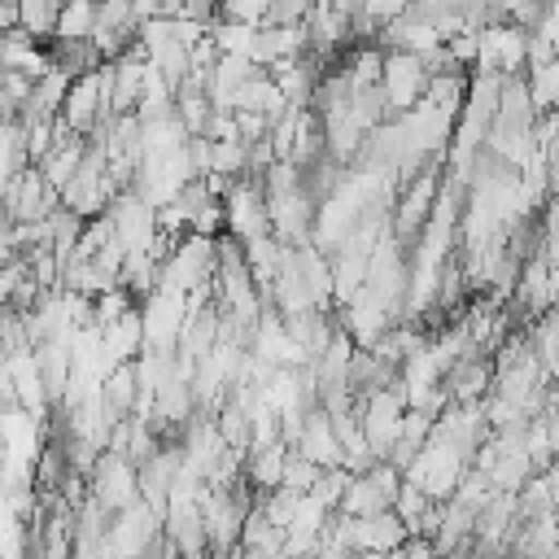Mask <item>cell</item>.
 <instances>
[{
    "instance_id": "cell-1",
    "label": "cell",
    "mask_w": 559,
    "mask_h": 559,
    "mask_svg": "<svg viewBox=\"0 0 559 559\" xmlns=\"http://www.w3.org/2000/svg\"><path fill=\"white\" fill-rule=\"evenodd\" d=\"M384 92L393 105V118L411 114L428 96V70L415 52H384Z\"/></svg>"
},
{
    "instance_id": "cell-2",
    "label": "cell",
    "mask_w": 559,
    "mask_h": 559,
    "mask_svg": "<svg viewBox=\"0 0 559 559\" xmlns=\"http://www.w3.org/2000/svg\"><path fill=\"white\" fill-rule=\"evenodd\" d=\"M83 162H87V135H74V131H66L61 140H57V148L39 162V170H44V179L61 192L79 170H83Z\"/></svg>"
},
{
    "instance_id": "cell-3",
    "label": "cell",
    "mask_w": 559,
    "mask_h": 559,
    "mask_svg": "<svg viewBox=\"0 0 559 559\" xmlns=\"http://www.w3.org/2000/svg\"><path fill=\"white\" fill-rule=\"evenodd\" d=\"M96 35V0H70L57 17V39H92Z\"/></svg>"
},
{
    "instance_id": "cell-4",
    "label": "cell",
    "mask_w": 559,
    "mask_h": 559,
    "mask_svg": "<svg viewBox=\"0 0 559 559\" xmlns=\"http://www.w3.org/2000/svg\"><path fill=\"white\" fill-rule=\"evenodd\" d=\"M17 9H22V26L39 44H48L57 35V17H61V4L57 0H17Z\"/></svg>"
},
{
    "instance_id": "cell-5",
    "label": "cell",
    "mask_w": 559,
    "mask_h": 559,
    "mask_svg": "<svg viewBox=\"0 0 559 559\" xmlns=\"http://www.w3.org/2000/svg\"><path fill=\"white\" fill-rule=\"evenodd\" d=\"M528 92H533V105L537 114H555L559 109V57L528 70Z\"/></svg>"
},
{
    "instance_id": "cell-6",
    "label": "cell",
    "mask_w": 559,
    "mask_h": 559,
    "mask_svg": "<svg viewBox=\"0 0 559 559\" xmlns=\"http://www.w3.org/2000/svg\"><path fill=\"white\" fill-rule=\"evenodd\" d=\"M393 511H397V520H402L411 533H419V528H424V520L432 515L428 489H419L415 480H406V485H402V493H397V502H393Z\"/></svg>"
},
{
    "instance_id": "cell-7",
    "label": "cell",
    "mask_w": 559,
    "mask_h": 559,
    "mask_svg": "<svg viewBox=\"0 0 559 559\" xmlns=\"http://www.w3.org/2000/svg\"><path fill=\"white\" fill-rule=\"evenodd\" d=\"M210 35H214V44H218L223 52H249V48H253L258 26H245V22H227V17H218V22L210 26Z\"/></svg>"
},
{
    "instance_id": "cell-8",
    "label": "cell",
    "mask_w": 559,
    "mask_h": 559,
    "mask_svg": "<svg viewBox=\"0 0 559 559\" xmlns=\"http://www.w3.org/2000/svg\"><path fill=\"white\" fill-rule=\"evenodd\" d=\"M266 13H271V0H223L218 17L245 22V26H266Z\"/></svg>"
},
{
    "instance_id": "cell-9",
    "label": "cell",
    "mask_w": 559,
    "mask_h": 559,
    "mask_svg": "<svg viewBox=\"0 0 559 559\" xmlns=\"http://www.w3.org/2000/svg\"><path fill=\"white\" fill-rule=\"evenodd\" d=\"M485 35V31H480ZM480 35L476 31H463V35H454V39H445V48L467 66V70H476V61H480Z\"/></svg>"
},
{
    "instance_id": "cell-10",
    "label": "cell",
    "mask_w": 559,
    "mask_h": 559,
    "mask_svg": "<svg viewBox=\"0 0 559 559\" xmlns=\"http://www.w3.org/2000/svg\"><path fill=\"white\" fill-rule=\"evenodd\" d=\"M415 0H362V13L376 22V26H389L393 17H402Z\"/></svg>"
},
{
    "instance_id": "cell-11",
    "label": "cell",
    "mask_w": 559,
    "mask_h": 559,
    "mask_svg": "<svg viewBox=\"0 0 559 559\" xmlns=\"http://www.w3.org/2000/svg\"><path fill=\"white\" fill-rule=\"evenodd\" d=\"M319 4H328L332 13H341V17H349V22L362 13V0H319Z\"/></svg>"
},
{
    "instance_id": "cell-12",
    "label": "cell",
    "mask_w": 559,
    "mask_h": 559,
    "mask_svg": "<svg viewBox=\"0 0 559 559\" xmlns=\"http://www.w3.org/2000/svg\"><path fill=\"white\" fill-rule=\"evenodd\" d=\"M542 35H550V44H555V52H559V0L550 4V13H546V22H542Z\"/></svg>"
},
{
    "instance_id": "cell-13",
    "label": "cell",
    "mask_w": 559,
    "mask_h": 559,
    "mask_svg": "<svg viewBox=\"0 0 559 559\" xmlns=\"http://www.w3.org/2000/svg\"><path fill=\"white\" fill-rule=\"evenodd\" d=\"M57 4H70V0H57Z\"/></svg>"
},
{
    "instance_id": "cell-14",
    "label": "cell",
    "mask_w": 559,
    "mask_h": 559,
    "mask_svg": "<svg viewBox=\"0 0 559 559\" xmlns=\"http://www.w3.org/2000/svg\"><path fill=\"white\" fill-rule=\"evenodd\" d=\"M284 559H288V555H284Z\"/></svg>"
}]
</instances>
